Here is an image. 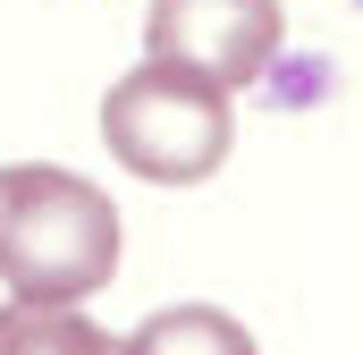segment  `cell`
<instances>
[{
  "instance_id": "6da1fadb",
  "label": "cell",
  "mask_w": 363,
  "mask_h": 355,
  "mask_svg": "<svg viewBox=\"0 0 363 355\" xmlns=\"http://www.w3.org/2000/svg\"><path fill=\"white\" fill-rule=\"evenodd\" d=\"M118 271V203L77 170H0V288L17 305H77Z\"/></svg>"
},
{
  "instance_id": "7a4b0ae2",
  "label": "cell",
  "mask_w": 363,
  "mask_h": 355,
  "mask_svg": "<svg viewBox=\"0 0 363 355\" xmlns=\"http://www.w3.org/2000/svg\"><path fill=\"white\" fill-rule=\"evenodd\" d=\"M228 136H237L228 85L194 77L178 60H161V51L101 93V144H110V161L152 178V186H203L228 161Z\"/></svg>"
},
{
  "instance_id": "3957f363",
  "label": "cell",
  "mask_w": 363,
  "mask_h": 355,
  "mask_svg": "<svg viewBox=\"0 0 363 355\" xmlns=\"http://www.w3.org/2000/svg\"><path fill=\"white\" fill-rule=\"evenodd\" d=\"M279 34H287L279 0H152L144 9V43L228 93L262 85V68L279 60Z\"/></svg>"
}]
</instances>
